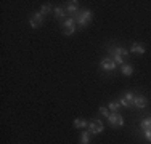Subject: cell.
<instances>
[{"instance_id": "cell-1", "label": "cell", "mask_w": 151, "mask_h": 144, "mask_svg": "<svg viewBox=\"0 0 151 144\" xmlns=\"http://www.w3.org/2000/svg\"><path fill=\"white\" fill-rule=\"evenodd\" d=\"M74 19H76V24H79L81 27H85L92 21V11H90V10H84V11L76 14Z\"/></svg>"}, {"instance_id": "cell-2", "label": "cell", "mask_w": 151, "mask_h": 144, "mask_svg": "<svg viewBox=\"0 0 151 144\" xmlns=\"http://www.w3.org/2000/svg\"><path fill=\"white\" fill-rule=\"evenodd\" d=\"M109 51L114 55V63L116 64H124L125 58H127V55H129V51L125 48H122V46H114V48H111Z\"/></svg>"}, {"instance_id": "cell-3", "label": "cell", "mask_w": 151, "mask_h": 144, "mask_svg": "<svg viewBox=\"0 0 151 144\" xmlns=\"http://www.w3.org/2000/svg\"><path fill=\"white\" fill-rule=\"evenodd\" d=\"M119 103L122 107H132L135 103V95L132 91H125V95L119 99Z\"/></svg>"}, {"instance_id": "cell-4", "label": "cell", "mask_w": 151, "mask_h": 144, "mask_svg": "<svg viewBox=\"0 0 151 144\" xmlns=\"http://www.w3.org/2000/svg\"><path fill=\"white\" fill-rule=\"evenodd\" d=\"M108 120H109L111 127H122L124 125V118H122V115L119 112H111Z\"/></svg>"}, {"instance_id": "cell-5", "label": "cell", "mask_w": 151, "mask_h": 144, "mask_svg": "<svg viewBox=\"0 0 151 144\" xmlns=\"http://www.w3.org/2000/svg\"><path fill=\"white\" fill-rule=\"evenodd\" d=\"M103 131V123L100 120H93L88 123V133L90 135H100Z\"/></svg>"}, {"instance_id": "cell-6", "label": "cell", "mask_w": 151, "mask_h": 144, "mask_svg": "<svg viewBox=\"0 0 151 144\" xmlns=\"http://www.w3.org/2000/svg\"><path fill=\"white\" fill-rule=\"evenodd\" d=\"M42 23H44V14H42L40 11L32 14V18H31V26H32V27H34V29H37V27L40 26Z\"/></svg>"}, {"instance_id": "cell-7", "label": "cell", "mask_w": 151, "mask_h": 144, "mask_svg": "<svg viewBox=\"0 0 151 144\" xmlns=\"http://www.w3.org/2000/svg\"><path fill=\"white\" fill-rule=\"evenodd\" d=\"M101 67L105 71H114L116 69V63H114V59H111V58H105V59L101 61Z\"/></svg>"}, {"instance_id": "cell-8", "label": "cell", "mask_w": 151, "mask_h": 144, "mask_svg": "<svg viewBox=\"0 0 151 144\" xmlns=\"http://www.w3.org/2000/svg\"><path fill=\"white\" fill-rule=\"evenodd\" d=\"M134 106H135V107H140V109H143V107L148 106V99H146L145 96H135Z\"/></svg>"}, {"instance_id": "cell-9", "label": "cell", "mask_w": 151, "mask_h": 144, "mask_svg": "<svg viewBox=\"0 0 151 144\" xmlns=\"http://www.w3.org/2000/svg\"><path fill=\"white\" fill-rule=\"evenodd\" d=\"M132 53H138V55H145V46L140 45V43H132V48H130Z\"/></svg>"}, {"instance_id": "cell-10", "label": "cell", "mask_w": 151, "mask_h": 144, "mask_svg": "<svg viewBox=\"0 0 151 144\" xmlns=\"http://www.w3.org/2000/svg\"><path fill=\"white\" fill-rule=\"evenodd\" d=\"M61 26H63V29H73V27H76V19L74 18H66L61 23Z\"/></svg>"}, {"instance_id": "cell-11", "label": "cell", "mask_w": 151, "mask_h": 144, "mask_svg": "<svg viewBox=\"0 0 151 144\" xmlns=\"http://www.w3.org/2000/svg\"><path fill=\"white\" fill-rule=\"evenodd\" d=\"M77 2H76V0H74V2H66V11H69V13H76V11H77Z\"/></svg>"}, {"instance_id": "cell-12", "label": "cell", "mask_w": 151, "mask_h": 144, "mask_svg": "<svg viewBox=\"0 0 151 144\" xmlns=\"http://www.w3.org/2000/svg\"><path fill=\"white\" fill-rule=\"evenodd\" d=\"M140 128H142L143 131H151V117L145 118V120L140 123Z\"/></svg>"}, {"instance_id": "cell-13", "label": "cell", "mask_w": 151, "mask_h": 144, "mask_svg": "<svg viewBox=\"0 0 151 144\" xmlns=\"http://www.w3.org/2000/svg\"><path fill=\"white\" fill-rule=\"evenodd\" d=\"M121 103H117V101H111L109 104H108V109L111 110V112H117V110L121 109Z\"/></svg>"}, {"instance_id": "cell-14", "label": "cell", "mask_w": 151, "mask_h": 144, "mask_svg": "<svg viewBox=\"0 0 151 144\" xmlns=\"http://www.w3.org/2000/svg\"><path fill=\"white\" fill-rule=\"evenodd\" d=\"M53 13H55V18H58V19H66V18H64V10L61 8V6H56L55 10H53Z\"/></svg>"}, {"instance_id": "cell-15", "label": "cell", "mask_w": 151, "mask_h": 144, "mask_svg": "<svg viewBox=\"0 0 151 144\" xmlns=\"http://www.w3.org/2000/svg\"><path fill=\"white\" fill-rule=\"evenodd\" d=\"M121 71H122V74H124V75H132V72H134V67H132L130 64H122Z\"/></svg>"}, {"instance_id": "cell-16", "label": "cell", "mask_w": 151, "mask_h": 144, "mask_svg": "<svg viewBox=\"0 0 151 144\" xmlns=\"http://www.w3.org/2000/svg\"><path fill=\"white\" fill-rule=\"evenodd\" d=\"M81 144H90V133H88V131H82Z\"/></svg>"}, {"instance_id": "cell-17", "label": "cell", "mask_w": 151, "mask_h": 144, "mask_svg": "<svg viewBox=\"0 0 151 144\" xmlns=\"http://www.w3.org/2000/svg\"><path fill=\"white\" fill-rule=\"evenodd\" d=\"M74 127L76 128H87V122L82 120V118H76V120H74Z\"/></svg>"}, {"instance_id": "cell-18", "label": "cell", "mask_w": 151, "mask_h": 144, "mask_svg": "<svg viewBox=\"0 0 151 144\" xmlns=\"http://www.w3.org/2000/svg\"><path fill=\"white\" fill-rule=\"evenodd\" d=\"M50 11H52V6H50V5H42L40 6V13L44 14V16H45V14H48Z\"/></svg>"}, {"instance_id": "cell-19", "label": "cell", "mask_w": 151, "mask_h": 144, "mask_svg": "<svg viewBox=\"0 0 151 144\" xmlns=\"http://www.w3.org/2000/svg\"><path fill=\"white\" fill-rule=\"evenodd\" d=\"M100 114L103 115V117H109V109H106V107H100Z\"/></svg>"}, {"instance_id": "cell-20", "label": "cell", "mask_w": 151, "mask_h": 144, "mask_svg": "<svg viewBox=\"0 0 151 144\" xmlns=\"http://www.w3.org/2000/svg\"><path fill=\"white\" fill-rule=\"evenodd\" d=\"M76 32V27H73V29H63V34L64 35H73Z\"/></svg>"}, {"instance_id": "cell-21", "label": "cell", "mask_w": 151, "mask_h": 144, "mask_svg": "<svg viewBox=\"0 0 151 144\" xmlns=\"http://www.w3.org/2000/svg\"><path fill=\"white\" fill-rule=\"evenodd\" d=\"M145 138L151 143V131H145Z\"/></svg>"}]
</instances>
